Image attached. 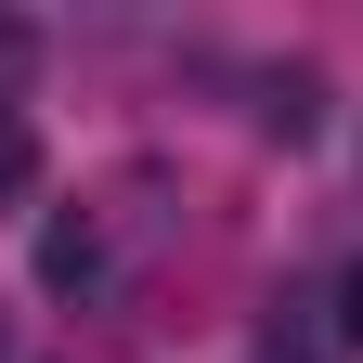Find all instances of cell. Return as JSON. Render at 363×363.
Segmentation results:
<instances>
[{
	"label": "cell",
	"instance_id": "3957f363",
	"mask_svg": "<svg viewBox=\"0 0 363 363\" xmlns=\"http://www.w3.org/2000/svg\"><path fill=\"white\" fill-rule=\"evenodd\" d=\"M311 104H325L311 78H272V104H259V130H272V143H311Z\"/></svg>",
	"mask_w": 363,
	"mask_h": 363
},
{
	"label": "cell",
	"instance_id": "5b68a950",
	"mask_svg": "<svg viewBox=\"0 0 363 363\" xmlns=\"http://www.w3.org/2000/svg\"><path fill=\"white\" fill-rule=\"evenodd\" d=\"M259 363H337V350L311 337V325H272V337H259Z\"/></svg>",
	"mask_w": 363,
	"mask_h": 363
},
{
	"label": "cell",
	"instance_id": "277c9868",
	"mask_svg": "<svg viewBox=\"0 0 363 363\" xmlns=\"http://www.w3.org/2000/svg\"><path fill=\"white\" fill-rule=\"evenodd\" d=\"M26 65H39V26H26V13H0V117H13V91H26Z\"/></svg>",
	"mask_w": 363,
	"mask_h": 363
},
{
	"label": "cell",
	"instance_id": "7a4b0ae2",
	"mask_svg": "<svg viewBox=\"0 0 363 363\" xmlns=\"http://www.w3.org/2000/svg\"><path fill=\"white\" fill-rule=\"evenodd\" d=\"M26 195H39V130L0 117V208H26Z\"/></svg>",
	"mask_w": 363,
	"mask_h": 363
},
{
	"label": "cell",
	"instance_id": "8992f818",
	"mask_svg": "<svg viewBox=\"0 0 363 363\" xmlns=\"http://www.w3.org/2000/svg\"><path fill=\"white\" fill-rule=\"evenodd\" d=\"M337 337L363 350V272H350V286H337Z\"/></svg>",
	"mask_w": 363,
	"mask_h": 363
},
{
	"label": "cell",
	"instance_id": "6da1fadb",
	"mask_svg": "<svg viewBox=\"0 0 363 363\" xmlns=\"http://www.w3.org/2000/svg\"><path fill=\"white\" fill-rule=\"evenodd\" d=\"M39 286H52V298H78V286H104V220H52V234H39Z\"/></svg>",
	"mask_w": 363,
	"mask_h": 363
}]
</instances>
